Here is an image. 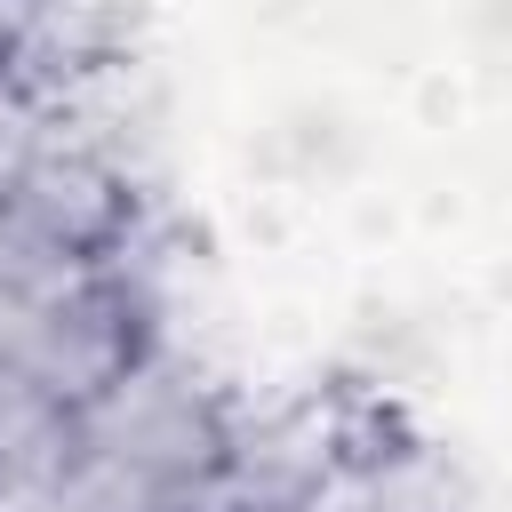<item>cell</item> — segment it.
<instances>
[{
	"label": "cell",
	"instance_id": "obj_1",
	"mask_svg": "<svg viewBox=\"0 0 512 512\" xmlns=\"http://www.w3.org/2000/svg\"><path fill=\"white\" fill-rule=\"evenodd\" d=\"M232 440H240V424L224 416V400L168 352H144L88 408H72V448L120 464L128 480H144L168 504H192L232 464Z\"/></svg>",
	"mask_w": 512,
	"mask_h": 512
},
{
	"label": "cell",
	"instance_id": "obj_2",
	"mask_svg": "<svg viewBox=\"0 0 512 512\" xmlns=\"http://www.w3.org/2000/svg\"><path fill=\"white\" fill-rule=\"evenodd\" d=\"M144 288L128 256H104L88 280L48 296H0V360L40 384L56 408H88L112 376H128L144 344Z\"/></svg>",
	"mask_w": 512,
	"mask_h": 512
},
{
	"label": "cell",
	"instance_id": "obj_3",
	"mask_svg": "<svg viewBox=\"0 0 512 512\" xmlns=\"http://www.w3.org/2000/svg\"><path fill=\"white\" fill-rule=\"evenodd\" d=\"M72 448V408H56L40 384H24L0 360V480H48Z\"/></svg>",
	"mask_w": 512,
	"mask_h": 512
},
{
	"label": "cell",
	"instance_id": "obj_4",
	"mask_svg": "<svg viewBox=\"0 0 512 512\" xmlns=\"http://www.w3.org/2000/svg\"><path fill=\"white\" fill-rule=\"evenodd\" d=\"M312 512H328V496H320V504H312Z\"/></svg>",
	"mask_w": 512,
	"mask_h": 512
}]
</instances>
